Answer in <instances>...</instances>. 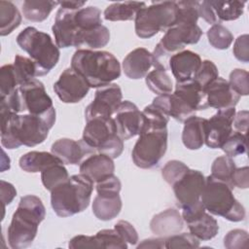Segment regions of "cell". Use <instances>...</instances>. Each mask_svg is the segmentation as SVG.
<instances>
[{
  "instance_id": "obj_1",
  "label": "cell",
  "mask_w": 249,
  "mask_h": 249,
  "mask_svg": "<svg viewBox=\"0 0 249 249\" xmlns=\"http://www.w3.org/2000/svg\"><path fill=\"white\" fill-rule=\"evenodd\" d=\"M1 144L7 149L21 145L34 147L43 143L53 126L46 119L32 114H17L0 106Z\"/></svg>"
},
{
  "instance_id": "obj_2",
  "label": "cell",
  "mask_w": 249,
  "mask_h": 249,
  "mask_svg": "<svg viewBox=\"0 0 249 249\" xmlns=\"http://www.w3.org/2000/svg\"><path fill=\"white\" fill-rule=\"evenodd\" d=\"M71 68L80 74L89 88H101L121 76V64L106 51L78 49L71 58Z\"/></svg>"
},
{
  "instance_id": "obj_3",
  "label": "cell",
  "mask_w": 249,
  "mask_h": 249,
  "mask_svg": "<svg viewBox=\"0 0 249 249\" xmlns=\"http://www.w3.org/2000/svg\"><path fill=\"white\" fill-rule=\"evenodd\" d=\"M46 208L38 196L27 195L20 197L8 228V242L13 249L28 247L38 232L40 223L45 219Z\"/></svg>"
},
{
  "instance_id": "obj_4",
  "label": "cell",
  "mask_w": 249,
  "mask_h": 249,
  "mask_svg": "<svg viewBox=\"0 0 249 249\" xmlns=\"http://www.w3.org/2000/svg\"><path fill=\"white\" fill-rule=\"evenodd\" d=\"M93 182L84 174L72 175L51 192V204L59 217H70L84 211L90 202Z\"/></svg>"
},
{
  "instance_id": "obj_5",
  "label": "cell",
  "mask_w": 249,
  "mask_h": 249,
  "mask_svg": "<svg viewBox=\"0 0 249 249\" xmlns=\"http://www.w3.org/2000/svg\"><path fill=\"white\" fill-rule=\"evenodd\" d=\"M233 187L224 181L209 175L205 178V185L200 200L206 211L212 215L221 216L231 222H240L245 219L243 205L234 197Z\"/></svg>"
},
{
  "instance_id": "obj_6",
  "label": "cell",
  "mask_w": 249,
  "mask_h": 249,
  "mask_svg": "<svg viewBox=\"0 0 249 249\" xmlns=\"http://www.w3.org/2000/svg\"><path fill=\"white\" fill-rule=\"evenodd\" d=\"M17 43L35 62L37 77L47 75L59 60L60 52L51 36L33 26L20 31L17 37Z\"/></svg>"
},
{
  "instance_id": "obj_7",
  "label": "cell",
  "mask_w": 249,
  "mask_h": 249,
  "mask_svg": "<svg viewBox=\"0 0 249 249\" xmlns=\"http://www.w3.org/2000/svg\"><path fill=\"white\" fill-rule=\"evenodd\" d=\"M82 140L93 153L103 154L112 159L120 157L124 150V140L118 135L112 117H96L87 121Z\"/></svg>"
},
{
  "instance_id": "obj_8",
  "label": "cell",
  "mask_w": 249,
  "mask_h": 249,
  "mask_svg": "<svg viewBox=\"0 0 249 249\" xmlns=\"http://www.w3.org/2000/svg\"><path fill=\"white\" fill-rule=\"evenodd\" d=\"M178 7L174 1L153 2L143 7L134 18L135 33L142 39H148L173 26L177 20Z\"/></svg>"
},
{
  "instance_id": "obj_9",
  "label": "cell",
  "mask_w": 249,
  "mask_h": 249,
  "mask_svg": "<svg viewBox=\"0 0 249 249\" xmlns=\"http://www.w3.org/2000/svg\"><path fill=\"white\" fill-rule=\"evenodd\" d=\"M167 128H144L134 144L131 157L140 168L156 166L167 149Z\"/></svg>"
},
{
  "instance_id": "obj_10",
  "label": "cell",
  "mask_w": 249,
  "mask_h": 249,
  "mask_svg": "<svg viewBox=\"0 0 249 249\" xmlns=\"http://www.w3.org/2000/svg\"><path fill=\"white\" fill-rule=\"evenodd\" d=\"M21 113L27 111L29 114L46 119L53 125L55 123V109L53 100L47 93L44 84L32 79L18 87Z\"/></svg>"
},
{
  "instance_id": "obj_11",
  "label": "cell",
  "mask_w": 249,
  "mask_h": 249,
  "mask_svg": "<svg viewBox=\"0 0 249 249\" xmlns=\"http://www.w3.org/2000/svg\"><path fill=\"white\" fill-rule=\"evenodd\" d=\"M182 218L187 223L190 232L198 240H210L218 231V222L212 215L206 212L201 200L182 207Z\"/></svg>"
},
{
  "instance_id": "obj_12",
  "label": "cell",
  "mask_w": 249,
  "mask_h": 249,
  "mask_svg": "<svg viewBox=\"0 0 249 249\" xmlns=\"http://www.w3.org/2000/svg\"><path fill=\"white\" fill-rule=\"evenodd\" d=\"M202 35L197 24L176 22L168 28L158 46L168 55H172L184 50L186 45L196 44Z\"/></svg>"
},
{
  "instance_id": "obj_13",
  "label": "cell",
  "mask_w": 249,
  "mask_h": 249,
  "mask_svg": "<svg viewBox=\"0 0 249 249\" xmlns=\"http://www.w3.org/2000/svg\"><path fill=\"white\" fill-rule=\"evenodd\" d=\"M235 108L218 110L209 119L204 121V143L211 149L223 146L232 132V122L235 116Z\"/></svg>"
},
{
  "instance_id": "obj_14",
  "label": "cell",
  "mask_w": 249,
  "mask_h": 249,
  "mask_svg": "<svg viewBox=\"0 0 249 249\" xmlns=\"http://www.w3.org/2000/svg\"><path fill=\"white\" fill-rule=\"evenodd\" d=\"M122 89L117 84L98 88L92 102L85 110L86 121L96 117H112L122 103Z\"/></svg>"
},
{
  "instance_id": "obj_15",
  "label": "cell",
  "mask_w": 249,
  "mask_h": 249,
  "mask_svg": "<svg viewBox=\"0 0 249 249\" xmlns=\"http://www.w3.org/2000/svg\"><path fill=\"white\" fill-rule=\"evenodd\" d=\"M118 135L122 140L139 135L145 124V117L138 107L131 101H122L114 114Z\"/></svg>"
},
{
  "instance_id": "obj_16",
  "label": "cell",
  "mask_w": 249,
  "mask_h": 249,
  "mask_svg": "<svg viewBox=\"0 0 249 249\" xmlns=\"http://www.w3.org/2000/svg\"><path fill=\"white\" fill-rule=\"evenodd\" d=\"M53 90L64 103H78L89 92V86L74 69L66 68L53 84Z\"/></svg>"
},
{
  "instance_id": "obj_17",
  "label": "cell",
  "mask_w": 249,
  "mask_h": 249,
  "mask_svg": "<svg viewBox=\"0 0 249 249\" xmlns=\"http://www.w3.org/2000/svg\"><path fill=\"white\" fill-rule=\"evenodd\" d=\"M204 185V175L198 170L189 168V170L172 185L175 197L181 208L200 200Z\"/></svg>"
},
{
  "instance_id": "obj_18",
  "label": "cell",
  "mask_w": 249,
  "mask_h": 249,
  "mask_svg": "<svg viewBox=\"0 0 249 249\" xmlns=\"http://www.w3.org/2000/svg\"><path fill=\"white\" fill-rule=\"evenodd\" d=\"M75 12L64 8L57 10L52 30L55 45L58 48L75 47L77 36L80 32L75 21Z\"/></svg>"
},
{
  "instance_id": "obj_19",
  "label": "cell",
  "mask_w": 249,
  "mask_h": 249,
  "mask_svg": "<svg viewBox=\"0 0 249 249\" xmlns=\"http://www.w3.org/2000/svg\"><path fill=\"white\" fill-rule=\"evenodd\" d=\"M208 107L217 110L235 108L240 95L237 94L231 87L229 82L218 77L204 89Z\"/></svg>"
},
{
  "instance_id": "obj_20",
  "label": "cell",
  "mask_w": 249,
  "mask_h": 249,
  "mask_svg": "<svg viewBox=\"0 0 249 249\" xmlns=\"http://www.w3.org/2000/svg\"><path fill=\"white\" fill-rule=\"evenodd\" d=\"M201 62L202 60L196 53L183 50L170 56L168 68L171 70L176 82H185L195 77Z\"/></svg>"
},
{
  "instance_id": "obj_21",
  "label": "cell",
  "mask_w": 249,
  "mask_h": 249,
  "mask_svg": "<svg viewBox=\"0 0 249 249\" xmlns=\"http://www.w3.org/2000/svg\"><path fill=\"white\" fill-rule=\"evenodd\" d=\"M52 153L64 164H78L86 155L94 154L92 150L81 139L79 141L70 138H61L53 143Z\"/></svg>"
},
{
  "instance_id": "obj_22",
  "label": "cell",
  "mask_w": 249,
  "mask_h": 249,
  "mask_svg": "<svg viewBox=\"0 0 249 249\" xmlns=\"http://www.w3.org/2000/svg\"><path fill=\"white\" fill-rule=\"evenodd\" d=\"M114 171L113 159L99 153L91 154L80 163V173L89 177L93 183L114 174Z\"/></svg>"
},
{
  "instance_id": "obj_23",
  "label": "cell",
  "mask_w": 249,
  "mask_h": 249,
  "mask_svg": "<svg viewBox=\"0 0 249 249\" xmlns=\"http://www.w3.org/2000/svg\"><path fill=\"white\" fill-rule=\"evenodd\" d=\"M152 66V53L145 48L134 49L123 60V70L124 75L133 80L146 77Z\"/></svg>"
},
{
  "instance_id": "obj_24",
  "label": "cell",
  "mask_w": 249,
  "mask_h": 249,
  "mask_svg": "<svg viewBox=\"0 0 249 249\" xmlns=\"http://www.w3.org/2000/svg\"><path fill=\"white\" fill-rule=\"evenodd\" d=\"M183 221L178 210L169 208L153 217L150 229L155 234L166 237L178 233L183 229Z\"/></svg>"
},
{
  "instance_id": "obj_25",
  "label": "cell",
  "mask_w": 249,
  "mask_h": 249,
  "mask_svg": "<svg viewBox=\"0 0 249 249\" xmlns=\"http://www.w3.org/2000/svg\"><path fill=\"white\" fill-rule=\"evenodd\" d=\"M174 93L196 112L205 110L208 107L204 89L193 79L185 82H176Z\"/></svg>"
},
{
  "instance_id": "obj_26",
  "label": "cell",
  "mask_w": 249,
  "mask_h": 249,
  "mask_svg": "<svg viewBox=\"0 0 249 249\" xmlns=\"http://www.w3.org/2000/svg\"><path fill=\"white\" fill-rule=\"evenodd\" d=\"M120 194H97L92 202V212L101 221L116 218L122 210Z\"/></svg>"
},
{
  "instance_id": "obj_27",
  "label": "cell",
  "mask_w": 249,
  "mask_h": 249,
  "mask_svg": "<svg viewBox=\"0 0 249 249\" xmlns=\"http://www.w3.org/2000/svg\"><path fill=\"white\" fill-rule=\"evenodd\" d=\"M58 162H62V161L53 153L38 152V151L28 152L22 155L18 160L19 167L23 171H26L29 173L42 172L49 166Z\"/></svg>"
},
{
  "instance_id": "obj_28",
  "label": "cell",
  "mask_w": 249,
  "mask_h": 249,
  "mask_svg": "<svg viewBox=\"0 0 249 249\" xmlns=\"http://www.w3.org/2000/svg\"><path fill=\"white\" fill-rule=\"evenodd\" d=\"M204 118L194 116L184 122L182 141L190 150H197L204 144Z\"/></svg>"
},
{
  "instance_id": "obj_29",
  "label": "cell",
  "mask_w": 249,
  "mask_h": 249,
  "mask_svg": "<svg viewBox=\"0 0 249 249\" xmlns=\"http://www.w3.org/2000/svg\"><path fill=\"white\" fill-rule=\"evenodd\" d=\"M110 41V31L103 24L89 30L79 32L75 48L86 47L88 50H95L105 47Z\"/></svg>"
},
{
  "instance_id": "obj_30",
  "label": "cell",
  "mask_w": 249,
  "mask_h": 249,
  "mask_svg": "<svg viewBox=\"0 0 249 249\" xmlns=\"http://www.w3.org/2000/svg\"><path fill=\"white\" fill-rule=\"evenodd\" d=\"M145 6L146 4L144 2H115L105 9L104 18L110 21L132 20L135 18L137 13Z\"/></svg>"
},
{
  "instance_id": "obj_31",
  "label": "cell",
  "mask_w": 249,
  "mask_h": 249,
  "mask_svg": "<svg viewBox=\"0 0 249 249\" xmlns=\"http://www.w3.org/2000/svg\"><path fill=\"white\" fill-rule=\"evenodd\" d=\"M56 5L58 1L26 0L22 4V14L27 20L40 22L49 17Z\"/></svg>"
},
{
  "instance_id": "obj_32",
  "label": "cell",
  "mask_w": 249,
  "mask_h": 249,
  "mask_svg": "<svg viewBox=\"0 0 249 249\" xmlns=\"http://www.w3.org/2000/svg\"><path fill=\"white\" fill-rule=\"evenodd\" d=\"M22 17L17 6L10 1H0V34L6 36L19 26Z\"/></svg>"
},
{
  "instance_id": "obj_33",
  "label": "cell",
  "mask_w": 249,
  "mask_h": 249,
  "mask_svg": "<svg viewBox=\"0 0 249 249\" xmlns=\"http://www.w3.org/2000/svg\"><path fill=\"white\" fill-rule=\"evenodd\" d=\"M219 20H235L242 16L246 1H209Z\"/></svg>"
},
{
  "instance_id": "obj_34",
  "label": "cell",
  "mask_w": 249,
  "mask_h": 249,
  "mask_svg": "<svg viewBox=\"0 0 249 249\" xmlns=\"http://www.w3.org/2000/svg\"><path fill=\"white\" fill-rule=\"evenodd\" d=\"M145 81L150 90L158 95L172 93V81L164 69L155 68L146 75Z\"/></svg>"
},
{
  "instance_id": "obj_35",
  "label": "cell",
  "mask_w": 249,
  "mask_h": 249,
  "mask_svg": "<svg viewBox=\"0 0 249 249\" xmlns=\"http://www.w3.org/2000/svg\"><path fill=\"white\" fill-rule=\"evenodd\" d=\"M69 174L63 162L54 163L41 172V180L44 187L52 192L55 187L67 181Z\"/></svg>"
},
{
  "instance_id": "obj_36",
  "label": "cell",
  "mask_w": 249,
  "mask_h": 249,
  "mask_svg": "<svg viewBox=\"0 0 249 249\" xmlns=\"http://www.w3.org/2000/svg\"><path fill=\"white\" fill-rule=\"evenodd\" d=\"M75 21L80 31L91 29L102 24L101 12L94 6L81 8L75 12Z\"/></svg>"
},
{
  "instance_id": "obj_37",
  "label": "cell",
  "mask_w": 249,
  "mask_h": 249,
  "mask_svg": "<svg viewBox=\"0 0 249 249\" xmlns=\"http://www.w3.org/2000/svg\"><path fill=\"white\" fill-rule=\"evenodd\" d=\"M13 65L18 83V87L37 77L36 64L29 57L17 54L15 56V61Z\"/></svg>"
},
{
  "instance_id": "obj_38",
  "label": "cell",
  "mask_w": 249,
  "mask_h": 249,
  "mask_svg": "<svg viewBox=\"0 0 249 249\" xmlns=\"http://www.w3.org/2000/svg\"><path fill=\"white\" fill-rule=\"evenodd\" d=\"M235 168H236L235 162L233 161L232 158H231L227 155L221 156L214 160V161L211 165V174L210 175L216 179L224 181L232 186L231 176H232V173Z\"/></svg>"
},
{
  "instance_id": "obj_39",
  "label": "cell",
  "mask_w": 249,
  "mask_h": 249,
  "mask_svg": "<svg viewBox=\"0 0 249 249\" xmlns=\"http://www.w3.org/2000/svg\"><path fill=\"white\" fill-rule=\"evenodd\" d=\"M209 44L217 50H227L233 41L231 32L220 23L213 24L206 32Z\"/></svg>"
},
{
  "instance_id": "obj_40",
  "label": "cell",
  "mask_w": 249,
  "mask_h": 249,
  "mask_svg": "<svg viewBox=\"0 0 249 249\" xmlns=\"http://www.w3.org/2000/svg\"><path fill=\"white\" fill-rule=\"evenodd\" d=\"M221 149L224 153L232 158L238 155L245 154L247 151V136L244 133L238 131H232L223 144Z\"/></svg>"
},
{
  "instance_id": "obj_41",
  "label": "cell",
  "mask_w": 249,
  "mask_h": 249,
  "mask_svg": "<svg viewBox=\"0 0 249 249\" xmlns=\"http://www.w3.org/2000/svg\"><path fill=\"white\" fill-rule=\"evenodd\" d=\"M18 83L13 64H6L0 68V95L1 98L9 96L17 88Z\"/></svg>"
},
{
  "instance_id": "obj_42",
  "label": "cell",
  "mask_w": 249,
  "mask_h": 249,
  "mask_svg": "<svg viewBox=\"0 0 249 249\" xmlns=\"http://www.w3.org/2000/svg\"><path fill=\"white\" fill-rule=\"evenodd\" d=\"M95 237L100 248H127V243L115 229L101 230L95 234Z\"/></svg>"
},
{
  "instance_id": "obj_43",
  "label": "cell",
  "mask_w": 249,
  "mask_h": 249,
  "mask_svg": "<svg viewBox=\"0 0 249 249\" xmlns=\"http://www.w3.org/2000/svg\"><path fill=\"white\" fill-rule=\"evenodd\" d=\"M219 77V71L215 63L205 59L201 62L193 80H195L203 89Z\"/></svg>"
},
{
  "instance_id": "obj_44",
  "label": "cell",
  "mask_w": 249,
  "mask_h": 249,
  "mask_svg": "<svg viewBox=\"0 0 249 249\" xmlns=\"http://www.w3.org/2000/svg\"><path fill=\"white\" fill-rule=\"evenodd\" d=\"M189 167L182 161L177 160H169L161 169V176L166 183L173 185L177 180H179L187 171Z\"/></svg>"
},
{
  "instance_id": "obj_45",
  "label": "cell",
  "mask_w": 249,
  "mask_h": 249,
  "mask_svg": "<svg viewBox=\"0 0 249 249\" xmlns=\"http://www.w3.org/2000/svg\"><path fill=\"white\" fill-rule=\"evenodd\" d=\"M199 247V240L191 232L176 233L165 237V248H197Z\"/></svg>"
},
{
  "instance_id": "obj_46",
  "label": "cell",
  "mask_w": 249,
  "mask_h": 249,
  "mask_svg": "<svg viewBox=\"0 0 249 249\" xmlns=\"http://www.w3.org/2000/svg\"><path fill=\"white\" fill-rule=\"evenodd\" d=\"M229 84L233 89V90L241 95H247L249 92V83H248V72L244 69L236 68L232 70L230 74Z\"/></svg>"
},
{
  "instance_id": "obj_47",
  "label": "cell",
  "mask_w": 249,
  "mask_h": 249,
  "mask_svg": "<svg viewBox=\"0 0 249 249\" xmlns=\"http://www.w3.org/2000/svg\"><path fill=\"white\" fill-rule=\"evenodd\" d=\"M248 232L235 229L230 231L224 237V246L228 249H240L248 247Z\"/></svg>"
},
{
  "instance_id": "obj_48",
  "label": "cell",
  "mask_w": 249,
  "mask_h": 249,
  "mask_svg": "<svg viewBox=\"0 0 249 249\" xmlns=\"http://www.w3.org/2000/svg\"><path fill=\"white\" fill-rule=\"evenodd\" d=\"M114 229L121 234L126 243L135 245L138 242V234L135 228L127 221L120 220L114 226Z\"/></svg>"
},
{
  "instance_id": "obj_49",
  "label": "cell",
  "mask_w": 249,
  "mask_h": 249,
  "mask_svg": "<svg viewBox=\"0 0 249 249\" xmlns=\"http://www.w3.org/2000/svg\"><path fill=\"white\" fill-rule=\"evenodd\" d=\"M232 53L236 59L247 63L249 61V36L243 34L238 36L233 44Z\"/></svg>"
},
{
  "instance_id": "obj_50",
  "label": "cell",
  "mask_w": 249,
  "mask_h": 249,
  "mask_svg": "<svg viewBox=\"0 0 249 249\" xmlns=\"http://www.w3.org/2000/svg\"><path fill=\"white\" fill-rule=\"evenodd\" d=\"M122 184L120 179L114 174L96 183L97 194H120Z\"/></svg>"
},
{
  "instance_id": "obj_51",
  "label": "cell",
  "mask_w": 249,
  "mask_h": 249,
  "mask_svg": "<svg viewBox=\"0 0 249 249\" xmlns=\"http://www.w3.org/2000/svg\"><path fill=\"white\" fill-rule=\"evenodd\" d=\"M69 248H100L95 235L79 234L69 240Z\"/></svg>"
},
{
  "instance_id": "obj_52",
  "label": "cell",
  "mask_w": 249,
  "mask_h": 249,
  "mask_svg": "<svg viewBox=\"0 0 249 249\" xmlns=\"http://www.w3.org/2000/svg\"><path fill=\"white\" fill-rule=\"evenodd\" d=\"M231 184L233 187L239 189H247L249 186V174L248 167L243 166L235 168L231 176Z\"/></svg>"
},
{
  "instance_id": "obj_53",
  "label": "cell",
  "mask_w": 249,
  "mask_h": 249,
  "mask_svg": "<svg viewBox=\"0 0 249 249\" xmlns=\"http://www.w3.org/2000/svg\"><path fill=\"white\" fill-rule=\"evenodd\" d=\"M198 16L201 17L207 23L209 24H216L219 23L216 15L210 5L209 1H202L199 2L198 6Z\"/></svg>"
},
{
  "instance_id": "obj_54",
  "label": "cell",
  "mask_w": 249,
  "mask_h": 249,
  "mask_svg": "<svg viewBox=\"0 0 249 249\" xmlns=\"http://www.w3.org/2000/svg\"><path fill=\"white\" fill-rule=\"evenodd\" d=\"M1 184V199L3 202V210H5V206L7 204H10L14 197L17 196V190L15 187L4 180L0 181Z\"/></svg>"
},
{
  "instance_id": "obj_55",
  "label": "cell",
  "mask_w": 249,
  "mask_h": 249,
  "mask_svg": "<svg viewBox=\"0 0 249 249\" xmlns=\"http://www.w3.org/2000/svg\"><path fill=\"white\" fill-rule=\"evenodd\" d=\"M248 117H249V113L247 110H242L235 113V116L232 122V125L234 126L235 131L246 134L247 127H248Z\"/></svg>"
},
{
  "instance_id": "obj_56",
  "label": "cell",
  "mask_w": 249,
  "mask_h": 249,
  "mask_svg": "<svg viewBox=\"0 0 249 249\" xmlns=\"http://www.w3.org/2000/svg\"><path fill=\"white\" fill-rule=\"evenodd\" d=\"M137 248H165V237L145 239L137 245Z\"/></svg>"
},
{
  "instance_id": "obj_57",
  "label": "cell",
  "mask_w": 249,
  "mask_h": 249,
  "mask_svg": "<svg viewBox=\"0 0 249 249\" xmlns=\"http://www.w3.org/2000/svg\"><path fill=\"white\" fill-rule=\"evenodd\" d=\"M86 4V1H58V5L60 8L77 11Z\"/></svg>"
}]
</instances>
